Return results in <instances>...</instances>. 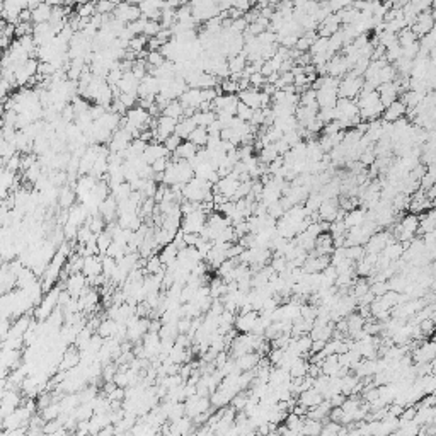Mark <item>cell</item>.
I'll return each mask as SVG.
<instances>
[{
    "label": "cell",
    "instance_id": "6da1fadb",
    "mask_svg": "<svg viewBox=\"0 0 436 436\" xmlns=\"http://www.w3.org/2000/svg\"><path fill=\"white\" fill-rule=\"evenodd\" d=\"M363 77H358V75H353L351 72L344 75L343 80H339V87H338V96L339 97H346V99H356L358 94L361 92L363 89Z\"/></svg>",
    "mask_w": 436,
    "mask_h": 436
},
{
    "label": "cell",
    "instance_id": "7a4b0ae2",
    "mask_svg": "<svg viewBox=\"0 0 436 436\" xmlns=\"http://www.w3.org/2000/svg\"><path fill=\"white\" fill-rule=\"evenodd\" d=\"M237 104H239V97H237V94H223L222 92L211 101V111H215V113L235 114Z\"/></svg>",
    "mask_w": 436,
    "mask_h": 436
},
{
    "label": "cell",
    "instance_id": "3957f363",
    "mask_svg": "<svg viewBox=\"0 0 436 436\" xmlns=\"http://www.w3.org/2000/svg\"><path fill=\"white\" fill-rule=\"evenodd\" d=\"M206 223V213H203L200 208L191 211V213L184 215L181 220V230L182 232H193V233H200L203 230Z\"/></svg>",
    "mask_w": 436,
    "mask_h": 436
},
{
    "label": "cell",
    "instance_id": "277c9868",
    "mask_svg": "<svg viewBox=\"0 0 436 436\" xmlns=\"http://www.w3.org/2000/svg\"><path fill=\"white\" fill-rule=\"evenodd\" d=\"M113 17L119 19L121 22H124V24H130V22L140 19L142 14H140L138 6H133V4H128L127 0H123V2L116 4V7L113 11Z\"/></svg>",
    "mask_w": 436,
    "mask_h": 436
},
{
    "label": "cell",
    "instance_id": "5b68a950",
    "mask_svg": "<svg viewBox=\"0 0 436 436\" xmlns=\"http://www.w3.org/2000/svg\"><path fill=\"white\" fill-rule=\"evenodd\" d=\"M259 312L258 310H249V312H239V316L235 317L233 321V326L235 329L240 332V334H245V332H251L254 329L256 322H258Z\"/></svg>",
    "mask_w": 436,
    "mask_h": 436
},
{
    "label": "cell",
    "instance_id": "8992f818",
    "mask_svg": "<svg viewBox=\"0 0 436 436\" xmlns=\"http://www.w3.org/2000/svg\"><path fill=\"white\" fill-rule=\"evenodd\" d=\"M411 29L414 31L417 38H421V36H424L426 33H429L431 29H434V17L431 14V11L417 14L414 24L411 26Z\"/></svg>",
    "mask_w": 436,
    "mask_h": 436
},
{
    "label": "cell",
    "instance_id": "52a82bcc",
    "mask_svg": "<svg viewBox=\"0 0 436 436\" xmlns=\"http://www.w3.org/2000/svg\"><path fill=\"white\" fill-rule=\"evenodd\" d=\"M65 286H67V291L74 296V298H79V295L87 288V276L84 273H74V275H69L65 281Z\"/></svg>",
    "mask_w": 436,
    "mask_h": 436
},
{
    "label": "cell",
    "instance_id": "ba28073f",
    "mask_svg": "<svg viewBox=\"0 0 436 436\" xmlns=\"http://www.w3.org/2000/svg\"><path fill=\"white\" fill-rule=\"evenodd\" d=\"M375 91H377V94H379V99H380L382 104H384V107H387L389 104H392L395 99H399V89H397V84L395 82L380 84Z\"/></svg>",
    "mask_w": 436,
    "mask_h": 436
},
{
    "label": "cell",
    "instance_id": "9c48e42d",
    "mask_svg": "<svg viewBox=\"0 0 436 436\" xmlns=\"http://www.w3.org/2000/svg\"><path fill=\"white\" fill-rule=\"evenodd\" d=\"M406 111H407L406 104H404L401 99H395L392 104H389L387 107H384L382 119L387 121V123H394V121L404 118V116H406Z\"/></svg>",
    "mask_w": 436,
    "mask_h": 436
},
{
    "label": "cell",
    "instance_id": "30bf717a",
    "mask_svg": "<svg viewBox=\"0 0 436 436\" xmlns=\"http://www.w3.org/2000/svg\"><path fill=\"white\" fill-rule=\"evenodd\" d=\"M142 155H143V159H145L147 164H152L154 160L160 159V157H167V155H170V154H169L167 148L164 147V143L154 140V142H148V143H147V147H145V150H143Z\"/></svg>",
    "mask_w": 436,
    "mask_h": 436
},
{
    "label": "cell",
    "instance_id": "8fae6325",
    "mask_svg": "<svg viewBox=\"0 0 436 436\" xmlns=\"http://www.w3.org/2000/svg\"><path fill=\"white\" fill-rule=\"evenodd\" d=\"M338 211H339V206H338V200H336V198H332V200H324L317 210L319 220L334 222V220L338 218Z\"/></svg>",
    "mask_w": 436,
    "mask_h": 436
},
{
    "label": "cell",
    "instance_id": "7c38bea8",
    "mask_svg": "<svg viewBox=\"0 0 436 436\" xmlns=\"http://www.w3.org/2000/svg\"><path fill=\"white\" fill-rule=\"evenodd\" d=\"M339 28H341L339 16L336 14V12H331V14L327 16L326 19L321 22V24H319L317 36H324V38H329V36L334 34Z\"/></svg>",
    "mask_w": 436,
    "mask_h": 436
},
{
    "label": "cell",
    "instance_id": "4fadbf2b",
    "mask_svg": "<svg viewBox=\"0 0 436 436\" xmlns=\"http://www.w3.org/2000/svg\"><path fill=\"white\" fill-rule=\"evenodd\" d=\"M198 147L195 143H191L190 140H182L177 145L176 150L170 154V160H190L196 155Z\"/></svg>",
    "mask_w": 436,
    "mask_h": 436
},
{
    "label": "cell",
    "instance_id": "5bb4252c",
    "mask_svg": "<svg viewBox=\"0 0 436 436\" xmlns=\"http://www.w3.org/2000/svg\"><path fill=\"white\" fill-rule=\"evenodd\" d=\"M237 97H239L240 102H244V104L253 107V109H261V91L259 89H254V87L244 89V91L237 92Z\"/></svg>",
    "mask_w": 436,
    "mask_h": 436
},
{
    "label": "cell",
    "instance_id": "9a60e30c",
    "mask_svg": "<svg viewBox=\"0 0 436 436\" xmlns=\"http://www.w3.org/2000/svg\"><path fill=\"white\" fill-rule=\"evenodd\" d=\"M179 102L182 104V107H193V109H198V106L203 102V99H201V89L188 87L186 91L182 92V96L179 97Z\"/></svg>",
    "mask_w": 436,
    "mask_h": 436
},
{
    "label": "cell",
    "instance_id": "2e32d148",
    "mask_svg": "<svg viewBox=\"0 0 436 436\" xmlns=\"http://www.w3.org/2000/svg\"><path fill=\"white\" fill-rule=\"evenodd\" d=\"M324 401V397H322V394L321 392H317L316 389H307V390H303V392H300L298 395H296V402L298 404H302V406H305L307 409H312V407H316L317 404H321Z\"/></svg>",
    "mask_w": 436,
    "mask_h": 436
},
{
    "label": "cell",
    "instance_id": "e0dca14e",
    "mask_svg": "<svg viewBox=\"0 0 436 436\" xmlns=\"http://www.w3.org/2000/svg\"><path fill=\"white\" fill-rule=\"evenodd\" d=\"M259 358H261V354L258 351H251V353L242 354L239 358H235L233 361H235V365L240 371H247V370H254V368L258 366Z\"/></svg>",
    "mask_w": 436,
    "mask_h": 436
},
{
    "label": "cell",
    "instance_id": "ac0fdd59",
    "mask_svg": "<svg viewBox=\"0 0 436 436\" xmlns=\"http://www.w3.org/2000/svg\"><path fill=\"white\" fill-rule=\"evenodd\" d=\"M82 273L85 276H96L102 273V263L99 256H85L84 258V268Z\"/></svg>",
    "mask_w": 436,
    "mask_h": 436
},
{
    "label": "cell",
    "instance_id": "d6986e66",
    "mask_svg": "<svg viewBox=\"0 0 436 436\" xmlns=\"http://www.w3.org/2000/svg\"><path fill=\"white\" fill-rule=\"evenodd\" d=\"M366 218V211L361 210V208H353L349 211H346L344 218H343V223L346 227V230L351 227H356V225H361Z\"/></svg>",
    "mask_w": 436,
    "mask_h": 436
},
{
    "label": "cell",
    "instance_id": "ffe728a7",
    "mask_svg": "<svg viewBox=\"0 0 436 436\" xmlns=\"http://www.w3.org/2000/svg\"><path fill=\"white\" fill-rule=\"evenodd\" d=\"M406 247H407V244H402V242H399V240H394V242H390V244L385 245L384 251H382L380 254L385 256V258H387L390 263H392V261H397V259L402 258Z\"/></svg>",
    "mask_w": 436,
    "mask_h": 436
},
{
    "label": "cell",
    "instance_id": "44dd1931",
    "mask_svg": "<svg viewBox=\"0 0 436 436\" xmlns=\"http://www.w3.org/2000/svg\"><path fill=\"white\" fill-rule=\"evenodd\" d=\"M195 128H196V123L193 121V118H186V116H182L181 119H177L174 135H177L181 140H188V137H190Z\"/></svg>",
    "mask_w": 436,
    "mask_h": 436
},
{
    "label": "cell",
    "instance_id": "7402d4cb",
    "mask_svg": "<svg viewBox=\"0 0 436 436\" xmlns=\"http://www.w3.org/2000/svg\"><path fill=\"white\" fill-rule=\"evenodd\" d=\"M49 16H51V6H48L46 2L38 4L34 9H31V21L34 24H39V22H48Z\"/></svg>",
    "mask_w": 436,
    "mask_h": 436
},
{
    "label": "cell",
    "instance_id": "603a6c76",
    "mask_svg": "<svg viewBox=\"0 0 436 436\" xmlns=\"http://www.w3.org/2000/svg\"><path fill=\"white\" fill-rule=\"evenodd\" d=\"M177 247L174 245V242H169V244L162 245L160 247V254L159 258L162 261V264H164L165 268L170 266V264H174L177 261Z\"/></svg>",
    "mask_w": 436,
    "mask_h": 436
},
{
    "label": "cell",
    "instance_id": "cb8c5ba5",
    "mask_svg": "<svg viewBox=\"0 0 436 436\" xmlns=\"http://www.w3.org/2000/svg\"><path fill=\"white\" fill-rule=\"evenodd\" d=\"M116 331H118V322L113 321V319H104V321L99 322L96 332L101 336L102 339L106 338H114Z\"/></svg>",
    "mask_w": 436,
    "mask_h": 436
},
{
    "label": "cell",
    "instance_id": "d4e9b609",
    "mask_svg": "<svg viewBox=\"0 0 436 436\" xmlns=\"http://www.w3.org/2000/svg\"><path fill=\"white\" fill-rule=\"evenodd\" d=\"M191 118L196 123V127L206 128L217 119V113H215V111H195V114H193Z\"/></svg>",
    "mask_w": 436,
    "mask_h": 436
},
{
    "label": "cell",
    "instance_id": "484cf974",
    "mask_svg": "<svg viewBox=\"0 0 436 436\" xmlns=\"http://www.w3.org/2000/svg\"><path fill=\"white\" fill-rule=\"evenodd\" d=\"M75 198H77V195H75V191L72 190V188H69V186H65V188H61L60 191H58V203H60V206L61 208H70L72 205L75 203Z\"/></svg>",
    "mask_w": 436,
    "mask_h": 436
},
{
    "label": "cell",
    "instance_id": "4316f807",
    "mask_svg": "<svg viewBox=\"0 0 436 436\" xmlns=\"http://www.w3.org/2000/svg\"><path fill=\"white\" fill-rule=\"evenodd\" d=\"M162 114L169 116V118H174V119H181L184 114V107L181 102H179V99H174V101H170L169 104L162 109Z\"/></svg>",
    "mask_w": 436,
    "mask_h": 436
},
{
    "label": "cell",
    "instance_id": "83f0119b",
    "mask_svg": "<svg viewBox=\"0 0 436 436\" xmlns=\"http://www.w3.org/2000/svg\"><path fill=\"white\" fill-rule=\"evenodd\" d=\"M322 431V421L312 419V417H303V424L300 429V434H321Z\"/></svg>",
    "mask_w": 436,
    "mask_h": 436
},
{
    "label": "cell",
    "instance_id": "f1b7e54d",
    "mask_svg": "<svg viewBox=\"0 0 436 436\" xmlns=\"http://www.w3.org/2000/svg\"><path fill=\"white\" fill-rule=\"evenodd\" d=\"M145 271H147V275H159V273H164V271H165V266L162 264V261H160L159 256L152 254L150 258H147Z\"/></svg>",
    "mask_w": 436,
    "mask_h": 436
},
{
    "label": "cell",
    "instance_id": "f546056e",
    "mask_svg": "<svg viewBox=\"0 0 436 436\" xmlns=\"http://www.w3.org/2000/svg\"><path fill=\"white\" fill-rule=\"evenodd\" d=\"M188 140H190L191 143H195L198 148H201V147L206 145V142H208V132H206V128H203V127H196L191 132L190 137H188Z\"/></svg>",
    "mask_w": 436,
    "mask_h": 436
},
{
    "label": "cell",
    "instance_id": "4dcf8cb0",
    "mask_svg": "<svg viewBox=\"0 0 436 436\" xmlns=\"http://www.w3.org/2000/svg\"><path fill=\"white\" fill-rule=\"evenodd\" d=\"M283 422H285V426L293 434H300V429H302V424H303V417H300L298 414H295V412H290V414L285 416Z\"/></svg>",
    "mask_w": 436,
    "mask_h": 436
},
{
    "label": "cell",
    "instance_id": "1f68e13d",
    "mask_svg": "<svg viewBox=\"0 0 436 436\" xmlns=\"http://www.w3.org/2000/svg\"><path fill=\"white\" fill-rule=\"evenodd\" d=\"M365 321H366V319L363 317V316H359V314H354V312L349 314V316L346 317V322H348V334L351 336V334H354L356 331L363 329V326H365Z\"/></svg>",
    "mask_w": 436,
    "mask_h": 436
},
{
    "label": "cell",
    "instance_id": "d6a6232c",
    "mask_svg": "<svg viewBox=\"0 0 436 436\" xmlns=\"http://www.w3.org/2000/svg\"><path fill=\"white\" fill-rule=\"evenodd\" d=\"M145 61H147L148 70H152V69H157V67H160L162 64H164L165 58L160 53V49H154V51H147Z\"/></svg>",
    "mask_w": 436,
    "mask_h": 436
},
{
    "label": "cell",
    "instance_id": "836d02e7",
    "mask_svg": "<svg viewBox=\"0 0 436 436\" xmlns=\"http://www.w3.org/2000/svg\"><path fill=\"white\" fill-rule=\"evenodd\" d=\"M111 242H113V237H111V233H109L107 228H106V230H102L101 233H97V235H96V245L99 249V254H104Z\"/></svg>",
    "mask_w": 436,
    "mask_h": 436
},
{
    "label": "cell",
    "instance_id": "e575fe53",
    "mask_svg": "<svg viewBox=\"0 0 436 436\" xmlns=\"http://www.w3.org/2000/svg\"><path fill=\"white\" fill-rule=\"evenodd\" d=\"M365 254H366V251H365V247H363V245H348V247H344V256L349 261H353V263L363 259V256H365Z\"/></svg>",
    "mask_w": 436,
    "mask_h": 436
},
{
    "label": "cell",
    "instance_id": "d590c367",
    "mask_svg": "<svg viewBox=\"0 0 436 436\" xmlns=\"http://www.w3.org/2000/svg\"><path fill=\"white\" fill-rule=\"evenodd\" d=\"M310 51H312V55H317V53H329V38L317 36V38L314 39L312 46H310Z\"/></svg>",
    "mask_w": 436,
    "mask_h": 436
},
{
    "label": "cell",
    "instance_id": "8d00e7d4",
    "mask_svg": "<svg viewBox=\"0 0 436 436\" xmlns=\"http://www.w3.org/2000/svg\"><path fill=\"white\" fill-rule=\"evenodd\" d=\"M278 157V152L275 150V147H273V143L271 145H266V147H263L259 150V157H258V160L261 162V164H269V162H273Z\"/></svg>",
    "mask_w": 436,
    "mask_h": 436
},
{
    "label": "cell",
    "instance_id": "74e56055",
    "mask_svg": "<svg viewBox=\"0 0 436 436\" xmlns=\"http://www.w3.org/2000/svg\"><path fill=\"white\" fill-rule=\"evenodd\" d=\"M43 167H41V164H39V162H36V164H33L31 165V167H28L24 170V176H26V179H28V181L33 184H36V181H38L39 177L43 176Z\"/></svg>",
    "mask_w": 436,
    "mask_h": 436
},
{
    "label": "cell",
    "instance_id": "f35d334b",
    "mask_svg": "<svg viewBox=\"0 0 436 436\" xmlns=\"http://www.w3.org/2000/svg\"><path fill=\"white\" fill-rule=\"evenodd\" d=\"M96 14V2L94 0H87V2H82L79 4V9H77V16L79 17H92Z\"/></svg>",
    "mask_w": 436,
    "mask_h": 436
},
{
    "label": "cell",
    "instance_id": "ab89813d",
    "mask_svg": "<svg viewBox=\"0 0 436 436\" xmlns=\"http://www.w3.org/2000/svg\"><path fill=\"white\" fill-rule=\"evenodd\" d=\"M96 2V14H102V16H107V14H113L116 4L113 0H94Z\"/></svg>",
    "mask_w": 436,
    "mask_h": 436
},
{
    "label": "cell",
    "instance_id": "60d3db41",
    "mask_svg": "<svg viewBox=\"0 0 436 436\" xmlns=\"http://www.w3.org/2000/svg\"><path fill=\"white\" fill-rule=\"evenodd\" d=\"M419 331L422 334V338H431L433 336V331H434V317H426L419 321Z\"/></svg>",
    "mask_w": 436,
    "mask_h": 436
},
{
    "label": "cell",
    "instance_id": "b9f144b4",
    "mask_svg": "<svg viewBox=\"0 0 436 436\" xmlns=\"http://www.w3.org/2000/svg\"><path fill=\"white\" fill-rule=\"evenodd\" d=\"M254 114V109L253 107H249L247 104H244V102L239 101V104H237V109H235V116L242 121H251V118H253Z\"/></svg>",
    "mask_w": 436,
    "mask_h": 436
},
{
    "label": "cell",
    "instance_id": "7bdbcfd3",
    "mask_svg": "<svg viewBox=\"0 0 436 436\" xmlns=\"http://www.w3.org/2000/svg\"><path fill=\"white\" fill-rule=\"evenodd\" d=\"M162 28L159 24V21H152V19H145V26H143V36H147V38H152V36H155L157 33H159Z\"/></svg>",
    "mask_w": 436,
    "mask_h": 436
},
{
    "label": "cell",
    "instance_id": "ee69618b",
    "mask_svg": "<svg viewBox=\"0 0 436 436\" xmlns=\"http://www.w3.org/2000/svg\"><path fill=\"white\" fill-rule=\"evenodd\" d=\"M218 85H220V89H222L223 94H237L239 92V84H237V80L223 79Z\"/></svg>",
    "mask_w": 436,
    "mask_h": 436
},
{
    "label": "cell",
    "instance_id": "f6af8a7d",
    "mask_svg": "<svg viewBox=\"0 0 436 436\" xmlns=\"http://www.w3.org/2000/svg\"><path fill=\"white\" fill-rule=\"evenodd\" d=\"M169 162H170L169 155L167 157H160V159H157V160L152 162L150 167H152V170H154V174H162L165 169H167Z\"/></svg>",
    "mask_w": 436,
    "mask_h": 436
},
{
    "label": "cell",
    "instance_id": "bcb514c9",
    "mask_svg": "<svg viewBox=\"0 0 436 436\" xmlns=\"http://www.w3.org/2000/svg\"><path fill=\"white\" fill-rule=\"evenodd\" d=\"M419 53V41L412 43V44H407V46L402 48V56L404 58H409V60H414Z\"/></svg>",
    "mask_w": 436,
    "mask_h": 436
},
{
    "label": "cell",
    "instance_id": "7dc6e473",
    "mask_svg": "<svg viewBox=\"0 0 436 436\" xmlns=\"http://www.w3.org/2000/svg\"><path fill=\"white\" fill-rule=\"evenodd\" d=\"M312 43H314V39L312 38H308V36H305V34H302V36H298V39H296V43H295V48L298 49V51H308L310 49V46H312Z\"/></svg>",
    "mask_w": 436,
    "mask_h": 436
},
{
    "label": "cell",
    "instance_id": "c3c4849f",
    "mask_svg": "<svg viewBox=\"0 0 436 436\" xmlns=\"http://www.w3.org/2000/svg\"><path fill=\"white\" fill-rule=\"evenodd\" d=\"M249 84H251V87L259 89V91H261V87L266 84V77H264L261 72H254V74L249 75Z\"/></svg>",
    "mask_w": 436,
    "mask_h": 436
},
{
    "label": "cell",
    "instance_id": "681fc988",
    "mask_svg": "<svg viewBox=\"0 0 436 436\" xmlns=\"http://www.w3.org/2000/svg\"><path fill=\"white\" fill-rule=\"evenodd\" d=\"M286 263H288V261L283 258V256H275V259L271 261V264H269V266L273 268V271L280 275V273H283L286 269Z\"/></svg>",
    "mask_w": 436,
    "mask_h": 436
},
{
    "label": "cell",
    "instance_id": "f907efd6",
    "mask_svg": "<svg viewBox=\"0 0 436 436\" xmlns=\"http://www.w3.org/2000/svg\"><path fill=\"white\" fill-rule=\"evenodd\" d=\"M389 290V283L387 281H375V283H370V291L375 296H380L384 295L385 291Z\"/></svg>",
    "mask_w": 436,
    "mask_h": 436
},
{
    "label": "cell",
    "instance_id": "816d5d0a",
    "mask_svg": "<svg viewBox=\"0 0 436 436\" xmlns=\"http://www.w3.org/2000/svg\"><path fill=\"white\" fill-rule=\"evenodd\" d=\"M181 142H182L181 138H179L177 135H174V133H172V135H170V137L165 138V140L162 142V143H164V147L169 150V154H172V152L176 150L177 145H179V143H181Z\"/></svg>",
    "mask_w": 436,
    "mask_h": 436
},
{
    "label": "cell",
    "instance_id": "f5cc1de1",
    "mask_svg": "<svg viewBox=\"0 0 436 436\" xmlns=\"http://www.w3.org/2000/svg\"><path fill=\"white\" fill-rule=\"evenodd\" d=\"M31 33H33V26H31V22H17L16 24V38L28 36Z\"/></svg>",
    "mask_w": 436,
    "mask_h": 436
},
{
    "label": "cell",
    "instance_id": "db71d44e",
    "mask_svg": "<svg viewBox=\"0 0 436 436\" xmlns=\"http://www.w3.org/2000/svg\"><path fill=\"white\" fill-rule=\"evenodd\" d=\"M351 4H353V0H327V6H329L331 12H338L341 9L351 6Z\"/></svg>",
    "mask_w": 436,
    "mask_h": 436
},
{
    "label": "cell",
    "instance_id": "11a10c76",
    "mask_svg": "<svg viewBox=\"0 0 436 436\" xmlns=\"http://www.w3.org/2000/svg\"><path fill=\"white\" fill-rule=\"evenodd\" d=\"M242 251H244V247H242L240 244H233L232 242L230 247L225 251V256H227V259H237L242 254Z\"/></svg>",
    "mask_w": 436,
    "mask_h": 436
},
{
    "label": "cell",
    "instance_id": "9f6ffc18",
    "mask_svg": "<svg viewBox=\"0 0 436 436\" xmlns=\"http://www.w3.org/2000/svg\"><path fill=\"white\" fill-rule=\"evenodd\" d=\"M4 111H6V107H4V104L0 102V124H2V116H4Z\"/></svg>",
    "mask_w": 436,
    "mask_h": 436
},
{
    "label": "cell",
    "instance_id": "6f0895ef",
    "mask_svg": "<svg viewBox=\"0 0 436 436\" xmlns=\"http://www.w3.org/2000/svg\"><path fill=\"white\" fill-rule=\"evenodd\" d=\"M280 2H293V0H280Z\"/></svg>",
    "mask_w": 436,
    "mask_h": 436
}]
</instances>
